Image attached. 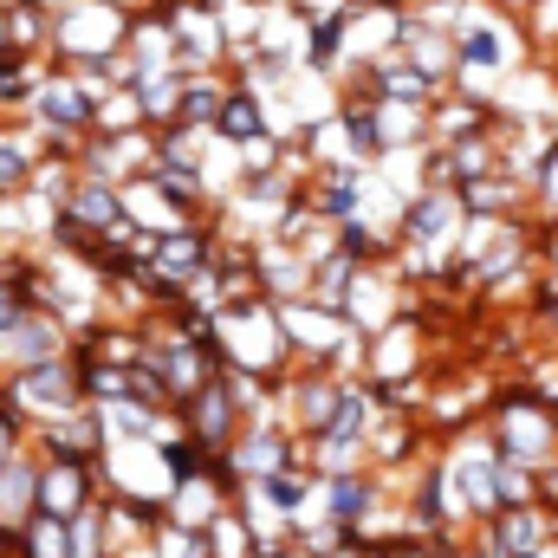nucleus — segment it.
I'll return each instance as SVG.
<instances>
[{"instance_id":"nucleus-1","label":"nucleus","mask_w":558,"mask_h":558,"mask_svg":"<svg viewBox=\"0 0 558 558\" xmlns=\"http://www.w3.org/2000/svg\"><path fill=\"white\" fill-rule=\"evenodd\" d=\"M448 52H454V85H461V92H481V98H487V85L507 78L526 52L539 59L526 20H513V13H500V7H481V13L461 7V20L448 26Z\"/></svg>"},{"instance_id":"nucleus-2","label":"nucleus","mask_w":558,"mask_h":558,"mask_svg":"<svg viewBox=\"0 0 558 558\" xmlns=\"http://www.w3.org/2000/svg\"><path fill=\"white\" fill-rule=\"evenodd\" d=\"M487 435H494V448H500L507 461H526V468H539V474L558 468V410L539 390H526V384H507V390L494 397Z\"/></svg>"},{"instance_id":"nucleus-3","label":"nucleus","mask_w":558,"mask_h":558,"mask_svg":"<svg viewBox=\"0 0 558 558\" xmlns=\"http://www.w3.org/2000/svg\"><path fill=\"white\" fill-rule=\"evenodd\" d=\"M0 403L26 422V428H39V422H59V416H78V410H85V384H78V364H72V351H65V357H46V364H26V371H13V377L0 384Z\"/></svg>"},{"instance_id":"nucleus-4","label":"nucleus","mask_w":558,"mask_h":558,"mask_svg":"<svg viewBox=\"0 0 558 558\" xmlns=\"http://www.w3.org/2000/svg\"><path fill=\"white\" fill-rule=\"evenodd\" d=\"M299 461H305V441H299L279 416L241 422V435L221 448V474H228V487H241V481H274V474L299 468Z\"/></svg>"},{"instance_id":"nucleus-5","label":"nucleus","mask_w":558,"mask_h":558,"mask_svg":"<svg viewBox=\"0 0 558 558\" xmlns=\"http://www.w3.org/2000/svg\"><path fill=\"white\" fill-rule=\"evenodd\" d=\"M461 228H468V208H461V195L441 189V182H416V189L403 195V208H397V241H403V247H422V254H441Z\"/></svg>"},{"instance_id":"nucleus-6","label":"nucleus","mask_w":558,"mask_h":558,"mask_svg":"<svg viewBox=\"0 0 558 558\" xmlns=\"http://www.w3.org/2000/svg\"><path fill=\"white\" fill-rule=\"evenodd\" d=\"M33 118H39L59 143L92 137V131H98V92H92L78 72H52L46 85H33Z\"/></svg>"},{"instance_id":"nucleus-7","label":"nucleus","mask_w":558,"mask_h":558,"mask_svg":"<svg viewBox=\"0 0 558 558\" xmlns=\"http://www.w3.org/2000/svg\"><path fill=\"white\" fill-rule=\"evenodd\" d=\"M105 487H98V461H52L39 454V513L52 520H78L85 507H98Z\"/></svg>"},{"instance_id":"nucleus-8","label":"nucleus","mask_w":558,"mask_h":558,"mask_svg":"<svg viewBox=\"0 0 558 558\" xmlns=\"http://www.w3.org/2000/svg\"><path fill=\"white\" fill-rule=\"evenodd\" d=\"M474 539H487V546H500V553H553V507L546 500H533V507H500L494 520H481V526H468Z\"/></svg>"},{"instance_id":"nucleus-9","label":"nucleus","mask_w":558,"mask_h":558,"mask_svg":"<svg viewBox=\"0 0 558 558\" xmlns=\"http://www.w3.org/2000/svg\"><path fill=\"white\" fill-rule=\"evenodd\" d=\"M65 351H72V331H65V318H59V312H46V305H33V312L0 338V357H7L13 371L46 364V357H65Z\"/></svg>"},{"instance_id":"nucleus-10","label":"nucleus","mask_w":558,"mask_h":558,"mask_svg":"<svg viewBox=\"0 0 558 558\" xmlns=\"http://www.w3.org/2000/svg\"><path fill=\"white\" fill-rule=\"evenodd\" d=\"M267 131H274V105H267L260 92H247V85H234V78H228V92H221V111H215L208 137L228 143V149H241V143L267 137Z\"/></svg>"},{"instance_id":"nucleus-11","label":"nucleus","mask_w":558,"mask_h":558,"mask_svg":"<svg viewBox=\"0 0 558 558\" xmlns=\"http://www.w3.org/2000/svg\"><path fill=\"white\" fill-rule=\"evenodd\" d=\"M39 513V448L26 441L7 468H0V533H20Z\"/></svg>"},{"instance_id":"nucleus-12","label":"nucleus","mask_w":558,"mask_h":558,"mask_svg":"<svg viewBox=\"0 0 558 558\" xmlns=\"http://www.w3.org/2000/svg\"><path fill=\"white\" fill-rule=\"evenodd\" d=\"M221 92H228V78H215V72H182L175 124H182V131H208V124H215V111H221Z\"/></svg>"},{"instance_id":"nucleus-13","label":"nucleus","mask_w":558,"mask_h":558,"mask_svg":"<svg viewBox=\"0 0 558 558\" xmlns=\"http://www.w3.org/2000/svg\"><path fill=\"white\" fill-rule=\"evenodd\" d=\"M13 546H20V558H65V546H72V520L33 513V520L13 533Z\"/></svg>"},{"instance_id":"nucleus-14","label":"nucleus","mask_w":558,"mask_h":558,"mask_svg":"<svg viewBox=\"0 0 558 558\" xmlns=\"http://www.w3.org/2000/svg\"><path fill=\"white\" fill-rule=\"evenodd\" d=\"M149 553L156 558H208V533H202V526H175V520H162V526L149 533Z\"/></svg>"},{"instance_id":"nucleus-15","label":"nucleus","mask_w":558,"mask_h":558,"mask_svg":"<svg viewBox=\"0 0 558 558\" xmlns=\"http://www.w3.org/2000/svg\"><path fill=\"white\" fill-rule=\"evenodd\" d=\"M26 175H33V156H26L13 137H0V195L26 189Z\"/></svg>"},{"instance_id":"nucleus-16","label":"nucleus","mask_w":558,"mask_h":558,"mask_svg":"<svg viewBox=\"0 0 558 558\" xmlns=\"http://www.w3.org/2000/svg\"><path fill=\"white\" fill-rule=\"evenodd\" d=\"M26 441H33V428H26V422H20L13 410H7V403H0V468H7V461L26 448Z\"/></svg>"},{"instance_id":"nucleus-17","label":"nucleus","mask_w":558,"mask_h":558,"mask_svg":"<svg viewBox=\"0 0 558 558\" xmlns=\"http://www.w3.org/2000/svg\"><path fill=\"white\" fill-rule=\"evenodd\" d=\"M448 558H487V553H481V546H474V533H461V539H454V546H448Z\"/></svg>"},{"instance_id":"nucleus-18","label":"nucleus","mask_w":558,"mask_h":558,"mask_svg":"<svg viewBox=\"0 0 558 558\" xmlns=\"http://www.w3.org/2000/svg\"><path fill=\"white\" fill-rule=\"evenodd\" d=\"M539 59H546V78H553V85H558V39H553V46H546V52H539Z\"/></svg>"}]
</instances>
